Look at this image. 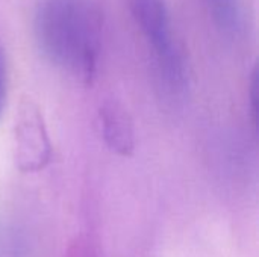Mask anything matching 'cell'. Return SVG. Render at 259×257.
<instances>
[{
	"label": "cell",
	"mask_w": 259,
	"mask_h": 257,
	"mask_svg": "<svg viewBox=\"0 0 259 257\" xmlns=\"http://www.w3.org/2000/svg\"><path fill=\"white\" fill-rule=\"evenodd\" d=\"M102 24L96 0H38L33 9V35L41 53L83 83L96 76Z\"/></svg>",
	"instance_id": "cell-1"
},
{
	"label": "cell",
	"mask_w": 259,
	"mask_h": 257,
	"mask_svg": "<svg viewBox=\"0 0 259 257\" xmlns=\"http://www.w3.org/2000/svg\"><path fill=\"white\" fill-rule=\"evenodd\" d=\"M131 11L147 45L152 48L162 83L170 92H182L187 85L185 64L165 2L131 0Z\"/></svg>",
	"instance_id": "cell-2"
},
{
	"label": "cell",
	"mask_w": 259,
	"mask_h": 257,
	"mask_svg": "<svg viewBox=\"0 0 259 257\" xmlns=\"http://www.w3.org/2000/svg\"><path fill=\"white\" fill-rule=\"evenodd\" d=\"M52 155V144L39 108L32 100H23L14 126V158L21 173L42 170Z\"/></svg>",
	"instance_id": "cell-3"
},
{
	"label": "cell",
	"mask_w": 259,
	"mask_h": 257,
	"mask_svg": "<svg viewBox=\"0 0 259 257\" xmlns=\"http://www.w3.org/2000/svg\"><path fill=\"white\" fill-rule=\"evenodd\" d=\"M100 117L108 145L118 155H131L134 150V130L124 109L117 105H106L100 111Z\"/></svg>",
	"instance_id": "cell-4"
},
{
	"label": "cell",
	"mask_w": 259,
	"mask_h": 257,
	"mask_svg": "<svg viewBox=\"0 0 259 257\" xmlns=\"http://www.w3.org/2000/svg\"><path fill=\"white\" fill-rule=\"evenodd\" d=\"M214 26L226 38H238L244 33V0H203Z\"/></svg>",
	"instance_id": "cell-5"
},
{
	"label": "cell",
	"mask_w": 259,
	"mask_h": 257,
	"mask_svg": "<svg viewBox=\"0 0 259 257\" xmlns=\"http://www.w3.org/2000/svg\"><path fill=\"white\" fill-rule=\"evenodd\" d=\"M6 85H8V71H6V59L3 50L0 47V114L3 111V105L6 100Z\"/></svg>",
	"instance_id": "cell-6"
}]
</instances>
